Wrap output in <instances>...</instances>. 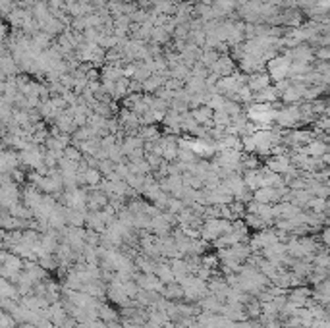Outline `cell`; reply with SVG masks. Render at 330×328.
I'll return each instance as SVG.
<instances>
[{"instance_id":"1","label":"cell","mask_w":330,"mask_h":328,"mask_svg":"<svg viewBox=\"0 0 330 328\" xmlns=\"http://www.w3.org/2000/svg\"><path fill=\"white\" fill-rule=\"evenodd\" d=\"M290 64H291V60L288 56L278 54L264 64V72L268 74V78L272 80V83H276V82H280V80H286V78H288Z\"/></svg>"},{"instance_id":"2","label":"cell","mask_w":330,"mask_h":328,"mask_svg":"<svg viewBox=\"0 0 330 328\" xmlns=\"http://www.w3.org/2000/svg\"><path fill=\"white\" fill-rule=\"evenodd\" d=\"M182 292H184L185 301H199L201 298H205L209 294L207 282L199 280L197 276H189L184 284H182Z\"/></svg>"},{"instance_id":"3","label":"cell","mask_w":330,"mask_h":328,"mask_svg":"<svg viewBox=\"0 0 330 328\" xmlns=\"http://www.w3.org/2000/svg\"><path fill=\"white\" fill-rule=\"evenodd\" d=\"M236 70H238V66H236V62H234L232 56L220 54L218 56V60L212 64L211 68H209V72H211V74H216L218 78H226V76H232Z\"/></svg>"},{"instance_id":"4","label":"cell","mask_w":330,"mask_h":328,"mask_svg":"<svg viewBox=\"0 0 330 328\" xmlns=\"http://www.w3.org/2000/svg\"><path fill=\"white\" fill-rule=\"evenodd\" d=\"M247 87L251 89V93L255 95V93H259V91H263V89H266L268 85H272V80L268 78V74L266 72H253V74H249L247 76V83H245Z\"/></svg>"},{"instance_id":"5","label":"cell","mask_w":330,"mask_h":328,"mask_svg":"<svg viewBox=\"0 0 330 328\" xmlns=\"http://www.w3.org/2000/svg\"><path fill=\"white\" fill-rule=\"evenodd\" d=\"M263 166L266 170H270V172L282 176V174L291 166V162H290V156H288V154H280V156H268V158H264Z\"/></svg>"},{"instance_id":"6","label":"cell","mask_w":330,"mask_h":328,"mask_svg":"<svg viewBox=\"0 0 330 328\" xmlns=\"http://www.w3.org/2000/svg\"><path fill=\"white\" fill-rule=\"evenodd\" d=\"M253 201L257 203H266V205H274V203H280L276 195V188H259L253 192Z\"/></svg>"},{"instance_id":"7","label":"cell","mask_w":330,"mask_h":328,"mask_svg":"<svg viewBox=\"0 0 330 328\" xmlns=\"http://www.w3.org/2000/svg\"><path fill=\"white\" fill-rule=\"evenodd\" d=\"M189 114H191V118L195 120L197 126H205V128H211L212 122V110L207 106V104H203V106H199V108H193L189 110Z\"/></svg>"},{"instance_id":"8","label":"cell","mask_w":330,"mask_h":328,"mask_svg":"<svg viewBox=\"0 0 330 328\" xmlns=\"http://www.w3.org/2000/svg\"><path fill=\"white\" fill-rule=\"evenodd\" d=\"M85 226L97 234H103L106 230V224L101 218V210H87L85 214Z\"/></svg>"},{"instance_id":"9","label":"cell","mask_w":330,"mask_h":328,"mask_svg":"<svg viewBox=\"0 0 330 328\" xmlns=\"http://www.w3.org/2000/svg\"><path fill=\"white\" fill-rule=\"evenodd\" d=\"M164 78H160V76H157V74H153L149 80H145V82L141 83V91L145 93V95H155L159 89H162L164 87Z\"/></svg>"},{"instance_id":"10","label":"cell","mask_w":330,"mask_h":328,"mask_svg":"<svg viewBox=\"0 0 330 328\" xmlns=\"http://www.w3.org/2000/svg\"><path fill=\"white\" fill-rule=\"evenodd\" d=\"M303 150H305V154H309V156H315V158H318L320 154L328 152L330 147H328V143H322L320 139H313V141H309L307 145H303Z\"/></svg>"},{"instance_id":"11","label":"cell","mask_w":330,"mask_h":328,"mask_svg":"<svg viewBox=\"0 0 330 328\" xmlns=\"http://www.w3.org/2000/svg\"><path fill=\"white\" fill-rule=\"evenodd\" d=\"M276 100H280V95L274 89V85H268L266 89L253 95V102H276Z\"/></svg>"},{"instance_id":"12","label":"cell","mask_w":330,"mask_h":328,"mask_svg":"<svg viewBox=\"0 0 330 328\" xmlns=\"http://www.w3.org/2000/svg\"><path fill=\"white\" fill-rule=\"evenodd\" d=\"M153 274L159 278L162 284H172V282H174V272H172L168 260H164V262H159V264L155 266V272H153Z\"/></svg>"},{"instance_id":"13","label":"cell","mask_w":330,"mask_h":328,"mask_svg":"<svg viewBox=\"0 0 330 328\" xmlns=\"http://www.w3.org/2000/svg\"><path fill=\"white\" fill-rule=\"evenodd\" d=\"M164 300H170V301H182L184 300V292H182V286L172 282V284H164V290L160 294Z\"/></svg>"},{"instance_id":"14","label":"cell","mask_w":330,"mask_h":328,"mask_svg":"<svg viewBox=\"0 0 330 328\" xmlns=\"http://www.w3.org/2000/svg\"><path fill=\"white\" fill-rule=\"evenodd\" d=\"M241 178H243V184H245V188H247L249 192H255V190H259V180H261V168H259V170H243Z\"/></svg>"},{"instance_id":"15","label":"cell","mask_w":330,"mask_h":328,"mask_svg":"<svg viewBox=\"0 0 330 328\" xmlns=\"http://www.w3.org/2000/svg\"><path fill=\"white\" fill-rule=\"evenodd\" d=\"M137 136L141 137L143 141H159L162 132H160V128L157 124H153V126H141L139 132H137Z\"/></svg>"},{"instance_id":"16","label":"cell","mask_w":330,"mask_h":328,"mask_svg":"<svg viewBox=\"0 0 330 328\" xmlns=\"http://www.w3.org/2000/svg\"><path fill=\"white\" fill-rule=\"evenodd\" d=\"M99 318L105 320V322L120 320V313L118 309H114V305H110V303H99Z\"/></svg>"},{"instance_id":"17","label":"cell","mask_w":330,"mask_h":328,"mask_svg":"<svg viewBox=\"0 0 330 328\" xmlns=\"http://www.w3.org/2000/svg\"><path fill=\"white\" fill-rule=\"evenodd\" d=\"M81 178H83V184H85L87 188H99V184H101V180H103V174H101L97 168H87V170L81 174Z\"/></svg>"},{"instance_id":"18","label":"cell","mask_w":330,"mask_h":328,"mask_svg":"<svg viewBox=\"0 0 330 328\" xmlns=\"http://www.w3.org/2000/svg\"><path fill=\"white\" fill-rule=\"evenodd\" d=\"M184 89L189 95H197V93H205V91H207V85H205V80H199V78H193V76H191V78L184 83Z\"/></svg>"},{"instance_id":"19","label":"cell","mask_w":330,"mask_h":328,"mask_svg":"<svg viewBox=\"0 0 330 328\" xmlns=\"http://www.w3.org/2000/svg\"><path fill=\"white\" fill-rule=\"evenodd\" d=\"M172 37L164 31L162 28H153L151 31V37H149V42H155V44H160L162 48L166 46V44H170Z\"/></svg>"},{"instance_id":"20","label":"cell","mask_w":330,"mask_h":328,"mask_svg":"<svg viewBox=\"0 0 330 328\" xmlns=\"http://www.w3.org/2000/svg\"><path fill=\"white\" fill-rule=\"evenodd\" d=\"M307 210L311 212H326L328 214V199H322V197H311L305 205Z\"/></svg>"},{"instance_id":"21","label":"cell","mask_w":330,"mask_h":328,"mask_svg":"<svg viewBox=\"0 0 330 328\" xmlns=\"http://www.w3.org/2000/svg\"><path fill=\"white\" fill-rule=\"evenodd\" d=\"M128 168L132 174H139V176H147V174H153L151 172V166L147 164L145 158H137V160H128Z\"/></svg>"},{"instance_id":"22","label":"cell","mask_w":330,"mask_h":328,"mask_svg":"<svg viewBox=\"0 0 330 328\" xmlns=\"http://www.w3.org/2000/svg\"><path fill=\"white\" fill-rule=\"evenodd\" d=\"M243 222H245V226L249 228V230H253V232H259V230H264L268 224L264 222L263 218H259L257 214H249V212H245V216H243Z\"/></svg>"},{"instance_id":"23","label":"cell","mask_w":330,"mask_h":328,"mask_svg":"<svg viewBox=\"0 0 330 328\" xmlns=\"http://www.w3.org/2000/svg\"><path fill=\"white\" fill-rule=\"evenodd\" d=\"M311 108H313L315 118H317V116H322V114L328 116V100H326V96H318L315 100H311Z\"/></svg>"},{"instance_id":"24","label":"cell","mask_w":330,"mask_h":328,"mask_svg":"<svg viewBox=\"0 0 330 328\" xmlns=\"http://www.w3.org/2000/svg\"><path fill=\"white\" fill-rule=\"evenodd\" d=\"M170 78H174V80H180V82L185 83L189 78H191V72H189V68L184 66V64H178V66H174V68L170 70Z\"/></svg>"},{"instance_id":"25","label":"cell","mask_w":330,"mask_h":328,"mask_svg":"<svg viewBox=\"0 0 330 328\" xmlns=\"http://www.w3.org/2000/svg\"><path fill=\"white\" fill-rule=\"evenodd\" d=\"M230 120H232V116H228L224 110L212 112L211 122H212V126H216V128H226V126H230Z\"/></svg>"},{"instance_id":"26","label":"cell","mask_w":330,"mask_h":328,"mask_svg":"<svg viewBox=\"0 0 330 328\" xmlns=\"http://www.w3.org/2000/svg\"><path fill=\"white\" fill-rule=\"evenodd\" d=\"M226 100H228V98L222 95H209V98H207V106H209L212 112H216V110H224Z\"/></svg>"},{"instance_id":"27","label":"cell","mask_w":330,"mask_h":328,"mask_svg":"<svg viewBox=\"0 0 330 328\" xmlns=\"http://www.w3.org/2000/svg\"><path fill=\"white\" fill-rule=\"evenodd\" d=\"M218 264H220V260L216 257V253H203L201 255V266H207V268H218Z\"/></svg>"},{"instance_id":"28","label":"cell","mask_w":330,"mask_h":328,"mask_svg":"<svg viewBox=\"0 0 330 328\" xmlns=\"http://www.w3.org/2000/svg\"><path fill=\"white\" fill-rule=\"evenodd\" d=\"M64 158L72 160V162H81L83 160V152L78 147H74V145H68L64 149Z\"/></svg>"},{"instance_id":"29","label":"cell","mask_w":330,"mask_h":328,"mask_svg":"<svg viewBox=\"0 0 330 328\" xmlns=\"http://www.w3.org/2000/svg\"><path fill=\"white\" fill-rule=\"evenodd\" d=\"M185 208V205L182 203V199H176V197H168V203H166V212H172V214H178V212H182Z\"/></svg>"},{"instance_id":"30","label":"cell","mask_w":330,"mask_h":328,"mask_svg":"<svg viewBox=\"0 0 330 328\" xmlns=\"http://www.w3.org/2000/svg\"><path fill=\"white\" fill-rule=\"evenodd\" d=\"M114 166H116V164L112 162V160L105 158V160H99V164H97V170L103 174V178H106V176H110V174L114 172Z\"/></svg>"},{"instance_id":"31","label":"cell","mask_w":330,"mask_h":328,"mask_svg":"<svg viewBox=\"0 0 330 328\" xmlns=\"http://www.w3.org/2000/svg\"><path fill=\"white\" fill-rule=\"evenodd\" d=\"M228 206H230V212H232V218L234 220L243 218V216H245V205H241V203H238V201H232Z\"/></svg>"},{"instance_id":"32","label":"cell","mask_w":330,"mask_h":328,"mask_svg":"<svg viewBox=\"0 0 330 328\" xmlns=\"http://www.w3.org/2000/svg\"><path fill=\"white\" fill-rule=\"evenodd\" d=\"M313 56H315V62H328L330 60V48L328 46H318V48H313Z\"/></svg>"},{"instance_id":"33","label":"cell","mask_w":330,"mask_h":328,"mask_svg":"<svg viewBox=\"0 0 330 328\" xmlns=\"http://www.w3.org/2000/svg\"><path fill=\"white\" fill-rule=\"evenodd\" d=\"M99 242H101V234H97L95 230H89V228H85V246L97 247V246H99Z\"/></svg>"},{"instance_id":"34","label":"cell","mask_w":330,"mask_h":328,"mask_svg":"<svg viewBox=\"0 0 330 328\" xmlns=\"http://www.w3.org/2000/svg\"><path fill=\"white\" fill-rule=\"evenodd\" d=\"M16 326V320H14V316L8 311H4V309H0V328H14Z\"/></svg>"},{"instance_id":"35","label":"cell","mask_w":330,"mask_h":328,"mask_svg":"<svg viewBox=\"0 0 330 328\" xmlns=\"http://www.w3.org/2000/svg\"><path fill=\"white\" fill-rule=\"evenodd\" d=\"M130 20H132V24H143V22L149 20V10H145V8H137V10L130 16Z\"/></svg>"},{"instance_id":"36","label":"cell","mask_w":330,"mask_h":328,"mask_svg":"<svg viewBox=\"0 0 330 328\" xmlns=\"http://www.w3.org/2000/svg\"><path fill=\"white\" fill-rule=\"evenodd\" d=\"M195 160H197V156H195L193 150H185V149L178 150V162H195Z\"/></svg>"},{"instance_id":"37","label":"cell","mask_w":330,"mask_h":328,"mask_svg":"<svg viewBox=\"0 0 330 328\" xmlns=\"http://www.w3.org/2000/svg\"><path fill=\"white\" fill-rule=\"evenodd\" d=\"M224 112L228 114V116H236V114H239V112H243V106H241L239 102H234V100H226Z\"/></svg>"},{"instance_id":"38","label":"cell","mask_w":330,"mask_h":328,"mask_svg":"<svg viewBox=\"0 0 330 328\" xmlns=\"http://www.w3.org/2000/svg\"><path fill=\"white\" fill-rule=\"evenodd\" d=\"M143 158H145L147 164L151 166V172H155V170L160 166V162H162V158L157 156V154H153V152H145V156H143Z\"/></svg>"},{"instance_id":"39","label":"cell","mask_w":330,"mask_h":328,"mask_svg":"<svg viewBox=\"0 0 330 328\" xmlns=\"http://www.w3.org/2000/svg\"><path fill=\"white\" fill-rule=\"evenodd\" d=\"M184 87V82H180V80H174V78H170V80H166L164 82V89H168V91H180Z\"/></svg>"},{"instance_id":"40","label":"cell","mask_w":330,"mask_h":328,"mask_svg":"<svg viewBox=\"0 0 330 328\" xmlns=\"http://www.w3.org/2000/svg\"><path fill=\"white\" fill-rule=\"evenodd\" d=\"M83 37H85V41L97 42V41H99V37H101V33H99V29L87 28L85 31H83Z\"/></svg>"},{"instance_id":"41","label":"cell","mask_w":330,"mask_h":328,"mask_svg":"<svg viewBox=\"0 0 330 328\" xmlns=\"http://www.w3.org/2000/svg\"><path fill=\"white\" fill-rule=\"evenodd\" d=\"M118 141H116V136H112V134H106L105 137H101V147L103 149H110V147H114Z\"/></svg>"},{"instance_id":"42","label":"cell","mask_w":330,"mask_h":328,"mask_svg":"<svg viewBox=\"0 0 330 328\" xmlns=\"http://www.w3.org/2000/svg\"><path fill=\"white\" fill-rule=\"evenodd\" d=\"M114 172L118 174L120 178L124 180L128 174H130V168H128V162H118L116 166H114Z\"/></svg>"},{"instance_id":"43","label":"cell","mask_w":330,"mask_h":328,"mask_svg":"<svg viewBox=\"0 0 330 328\" xmlns=\"http://www.w3.org/2000/svg\"><path fill=\"white\" fill-rule=\"evenodd\" d=\"M153 124H157V122H155V118H153V112H151V110L145 112L143 116H139V128H141V126H153Z\"/></svg>"},{"instance_id":"44","label":"cell","mask_w":330,"mask_h":328,"mask_svg":"<svg viewBox=\"0 0 330 328\" xmlns=\"http://www.w3.org/2000/svg\"><path fill=\"white\" fill-rule=\"evenodd\" d=\"M74 126L76 128L87 126V114H74Z\"/></svg>"},{"instance_id":"45","label":"cell","mask_w":330,"mask_h":328,"mask_svg":"<svg viewBox=\"0 0 330 328\" xmlns=\"http://www.w3.org/2000/svg\"><path fill=\"white\" fill-rule=\"evenodd\" d=\"M130 93H143V91H141V83L130 80V85H128V95H130Z\"/></svg>"},{"instance_id":"46","label":"cell","mask_w":330,"mask_h":328,"mask_svg":"<svg viewBox=\"0 0 330 328\" xmlns=\"http://www.w3.org/2000/svg\"><path fill=\"white\" fill-rule=\"evenodd\" d=\"M320 242H322V246L324 247H328L330 238H328V228H326V226H322V228H320Z\"/></svg>"},{"instance_id":"47","label":"cell","mask_w":330,"mask_h":328,"mask_svg":"<svg viewBox=\"0 0 330 328\" xmlns=\"http://www.w3.org/2000/svg\"><path fill=\"white\" fill-rule=\"evenodd\" d=\"M87 326L89 328H106V322L101 320V318H93V320H87Z\"/></svg>"},{"instance_id":"48","label":"cell","mask_w":330,"mask_h":328,"mask_svg":"<svg viewBox=\"0 0 330 328\" xmlns=\"http://www.w3.org/2000/svg\"><path fill=\"white\" fill-rule=\"evenodd\" d=\"M180 2H185V4H197V0H180Z\"/></svg>"},{"instance_id":"49","label":"cell","mask_w":330,"mask_h":328,"mask_svg":"<svg viewBox=\"0 0 330 328\" xmlns=\"http://www.w3.org/2000/svg\"><path fill=\"white\" fill-rule=\"evenodd\" d=\"M197 2H207V4H211L212 0H197Z\"/></svg>"},{"instance_id":"50","label":"cell","mask_w":330,"mask_h":328,"mask_svg":"<svg viewBox=\"0 0 330 328\" xmlns=\"http://www.w3.org/2000/svg\"><path fill=\"white\" fill-rule=\"evenodd\" d=\"M2 150H4V145H2V141H0V152H2Z\"/></svg>"}]
</instances>
